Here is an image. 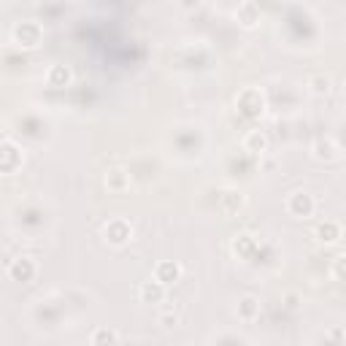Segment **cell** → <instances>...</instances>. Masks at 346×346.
Masks as SVG:
<instances>
[{
	"label": "cell",
	"instance_id": "cell-1",
	"mask_svg": "<svg viewBox=\"0 0 346 346\" xmlns=\"http://www.w3.org/2000/svg\"><path fill=\"white\" fill-rule=\"evenodd\" d=\"M319 235H322V241H338L341 238V224L338 222H325L322 227H319Z\"/></svg>",
	"mask_w": 346,
	"mask_h": 346
},
{
	"label": "cell",
	"instance_id": "cell-3",
	"mask_svg": "<svg viewBox=\"0 0 346 346\" xmlns=\"http://www.w3.org/2000/svg\"><path fill=\"white\" fill-rule=\"evenodd\" d=\"M165 276H173V279H176V276H179V268H176V265H168V263L160 265V279H165Z\"/></svg>",
	"mask_w": 346,
	"mask_h": 346
},
{
	"label": "cell",
	"instance_id": "cell-2",
	"mask_svg": "<svg viewBox=\"0 0 346 346\" xmlns=\"http://www.w3.org/2000/svg\"><path fill=\"white\" fill-rule=\"evenodd\" d=\"M311 89L314 92H319V95H327L330 92V76H317V79H311Z\"/></svg>",
	"mask_w": 346,
	"mask_h": 346
}]
</instances>
